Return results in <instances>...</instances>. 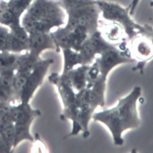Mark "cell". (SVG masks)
<instances>
[{
	"label": "cell",
	"instance_id": "9a60e30c",
	"mask_svg": "<svg viewBox=\"0 0 153 153\" xmlns=\"http://www.w3.org/2000/svg\"><path fill=\"white\" fill-rule=\"evenodd\" d=\"M136 30L138 34L146 37L153 44V28L151 26L148 24L140 25L137 23Z\"/></svg>",
	"mask_w": 153,
	"mask_h": 153
},
{
	"label": "cell",
	"instance_id": "e0dca14e",
	"mask_svg": "<svg viewBox=\"0 0 153 153\" xmlns=\"http://www.w3.org/2000/svg\"><path fill=\"white\" fill-rule=\"evenodd\" d=\"M140 1V0H132L130 4H129L128 7L127 8L128 10L129 13L131 16H132L134 14L136 9L137 8L138 4H139Z\"/></svg>",
	"mask_w": 153,
	"mask_h": 153
},
{
	"label": "cell",
	"instance_id": "3957f363",
	"mask_svg": "<svg viewBox=\"0 0 153 153\" xmlns=\"http://www.w3.org/2000/svg\"><path fill=\"white\" fill-rule=\"evenodd\" d=\"M66 13L57 0H33L22 19L27 33L50 32L66 23Z\"/></svg>",
	"mask_w": 153,
	"mask_h": 153
},
{
	"label": "cell",
	"instance_id": "ac0fdd59",
	"mask_svg": "<svg viewBox=\"0 0 153 153\" xmlns=\"http://www.w3.org/2000/svg\"><path fill=\"white\" fill-rule=\"evenodd\" d=\"M7 1H5L4 0L0 1V13L2 11L3 9L5 8V7L7 6Z\"/></svg>",
	"mask_w": 153,
	"mask_h": 153
},
{
	"label": "cell",
	"instance_id": "7c38bea8",
	"mask_svg": "<svg viewBox=\"0 0 153 153\" xmlns=\"http://www.w3.org/2000/svg\"><path fill=\"white\" fill-rule=\"evenodd\" d=\"M16 55L6 52H0V71L7 70H13V67L17 64H23V60Z\"/></svg>",
	"mask_w": 153,
	"mask_h": 153
},
{
	"label": "cell",
	"instance_id": "4fadbf2b",
	"mask_svg": "<svg viewBox=\"0 0 153 153\" xmlns=\"http://www.w3.org/2000/svg\"><path fill=\"white\" fill-rule=\"evenodd\" d=\"M20 17L16 16L7 6L0 13V23L8 26L10 29L20 26Z\"/></svg>",
	"mask_w": 153,
	"mask_h": 153
},
{
	"label": "cell",
	"instance_id": "30bf717a",
	"mask_svg": "<svg viewBox=\"0 0 153 153\" xmlns=\"http://www.w3.org/2000/svg\"><path fill=\"white\" fill-rule=\"evenodd\" d=\"M89 65H78L66 73H62L66 76L75 91H80L86 88Z\"/></svg>",
	"mask_w": 153,
	"mask_h": 153
},
{
	"label": "cell",
	"instance_id": "6da1fadb",
	"mask_svg": "<svg viewBox=\"0 0 153 153\" xmlns=\"http://www.w3.org/2000/svg\"><path fill=\"white\" fill-rule=\"evenodd\" d=\"M67 19L51 35L59 49L78 51L88 37L99 31L100 11L95 0H57Z\"/></svg>",
	"mask_w": 153,
	"mask_h": 153
},
{
	"label": "cell",
	"instance_id": "52a82bcc",
	"mask_svg": "<svg viewBox=\"0 0 153 153\" xmlns=\"http://www.w3.org/2000/svg\"><path fill=\"white\" fill-rule=\"evenodd\" d=\"M53 62L51 59L41 61L34 67L32 72H30L27 83L23 89L21 95L22 103H27L33 93L42 82L49 65Z\"/></svg>",
	"mask_w": 153,
	"mask_h": 153
},
{
	"label": "cell",
	"instance_id": "8fae6325",
	"mask_svg": "<svg viewBox=\"0 0 153 153\" xmlns=\"http://www.w3.org/2000/svg\"><path fill=\"white\" fill-rule=\"evenodd\" d=\"M38 113V111L32 110L25 103H22V104L14 107L9 110L10 119L15 123L32 121Z\"/></svg>",
	"mask_w": 153,
	"mask_h": 153
},
{
	"label": "cell",
	"instance_id": "2e32d148",
	"mask_svg": "<svg viewBox=\"0 0 153 153\" xmlns=\"http://www.w3.org/2000/svg\"><path fill=\"white\" fill-rule=\"evenodd\" d=\"M8 34L7 28L0 26V52L6 50Z\"/></svg>",
	"mask_w": 153,
	"mask_h": 153
},
{
	"label": "cell",
	"instance_id": "277c9868",
	"mask_svg": "<svg viewBox=\"0 0 153 153\" xmlns=\"http://www.w3.org/2000/svg\"><path fill=\"white\" fill-rule=\"evenodd\" d=\"M115 45L106 41L99 31L91 35L81 45L78 51L71 49H62L64 58L63 73L80 65H90L97 55Z\"/></svg>",
	"mask_w": 153,
	"mask_h": 153
},
{
	"label": "cell",
	"instance_id": "7a4b0ae2",
	"mask_svg": "<svg viewBox=\"0 0 153 153\" xmlns=\"http://www.w3.org/2000/svg\"><path fill=\"white\" fill-rule=\"evenodd\" d=\"M141 90L140 86H135L127 95L120 98L115 107L93 114L92 119L94 121L102 123L109 129L117 146L123 145L124 131L136 128L140 125L137 103Z\"/></svg>",
	"mask_w": 153,
	"mask_h": 153
},
{
	"label": "cell",
	"instance_id": "ba28073f",
	"mask_svg": "<svg viewBox=\"0 0 153 153\" xmlns=\"http://www.w3.org/2000/svg\"><path fill=\"white\" fill-rule=\"evenodd\" d=\"M99 31L102 37L111 44L119 45L128 41L124 28L117 22L102 20L100 19Z\"/></svg>",
	"mask_w": 153,
	"mask_h": 153
},
{
	"label": "cell",
	"instance_id": "5b68a950",
	"mask_svg": "<svg viewBox=\"0 0 153 153\" xmlns=\"http://www.w3.org/2000/svg\"><path fill=\"white\" fill-rule=\"evenodd\" d=\"M95 3L102 19L121 25L125 31L128 41L138 34L136 30L137 23L132 19L127 8L117 2L110 1L95 0Z\"/></svg>",
	"mask_w": 153,
	"mask_h": 153
},
{
	"label": "cell",
	"instance_id": "8992f818",
	"mask_svg": "<svg viewBox=\"0 0 153 153\" xmlns=\"http://www.w3.org/2000/svg\"><path fill=\"white\" fill-rule=\"evenodd\" d=\"M130 41L128 47L131 56L138 62L132 70H139L142 73L146 63L153 58V44L146 37L139 34Z\"/></svg>",
	"mask_w": 153,
	"mask_h": 153
},
{
	"label": "cell",
	"instance_id": "5bb4252c",
	"mask_svg": "<svg viewBox=\"0 0 153 153\" xmlns=\"http://www.w3.org/2000/svg\"><path fill=\"white\" fill-rule=\"evenodd\" d=\"M0 85L8 96L13 92V82L14 79L13 70L0 71Z\"/></svg>",
	"mask_w": 153,
	"mask_h": 153
},
{
	"label": "cell",
	"instance_id": "9c48e42d",
	"mask_svg": "<svg viewBox=\"0 0 153 153\" xmlns=\"http://www.w3.org/2000/svg\"><path fill=\"white\" fill-rule=\"evenodd\" d=\"M27 48L30 49L32 58L37 55L42 50L47 49H54L59 52L60 49L57 47L50 32H36L29 34Z\"/></svg>",
	"mask_w": 153,
	"mask_h": 153
}]
</instances>
